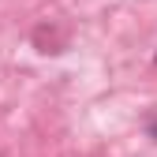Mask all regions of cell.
<instances>
[{
  "mask_svg": "<svg viewBox=\"0 0 157 157\" xmlns=\"http://www.w3.org/2000/svg\"><path fill=\"white\" fill-rule=\"evenodd\" d=\"M146 131H150V139L157 142V112H153V116H150V120H146Z\"/></svg>",
  "mask_w": 157,
  "mask_h": 157,
  "instance_id": "cell-1",
  "label": "cell"
}]
</instances>
